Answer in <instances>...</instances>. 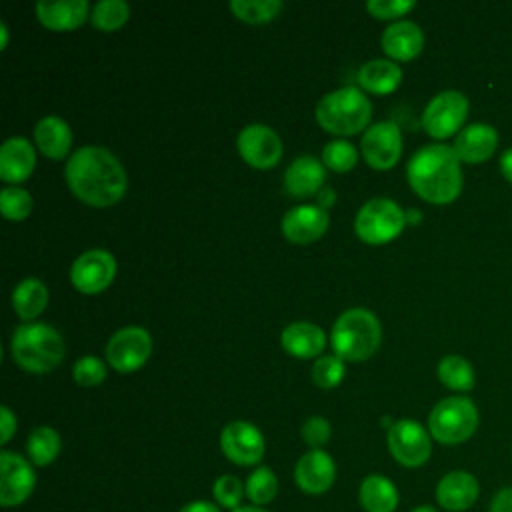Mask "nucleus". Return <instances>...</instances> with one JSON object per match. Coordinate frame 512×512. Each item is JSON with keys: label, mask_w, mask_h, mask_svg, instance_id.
Wrapping results in <instances>:
<instances>
[{"label": "nucleus", "mask_w": 512, "mask_h": 512, "mask_svg": "<svg viewBox=\"0 0 512 512\" xmlns=\"http://www.w3.org/2000/svg\"><path fill=\"white\" fill-rule=\"evenodd\" d=\"M66 182L82 202L106 208L116 204L128 186L118 158L102 146H82L66 162Z\"/></svg>", "instance_id": "f257e3e1"}, {"label": "nucleus", "mask_w": 512, "mask_h": 512, "mask_svg": "<svg viewBox=\"0 0 512 512\" xmlns=\"http://www.w3.org/2000/svg\"><path fill=\"white\" fill-rule=\"evenodd\" d=\"M412 190L432 202L448 204L462 190L460 158L448 144H428L412 154L406 166Z\"/></svg>", "instance_id": "f03ea898"}, {"label": "nucleus", "mask_w": 512, "mask_h": 512, "mask_svg": "<svg viewBox=\"0 0 512 512\" xmlns=\"http://www.w3.org/2000/svg\"><path fill=\"white\" fill-rule=\"evenodd\" d=\"M10 352L14 362L26 372L44 374L62 362L66 348L56 328L42 322H28L12 332Z\"/></svg>", "instance_id": "7ed1b4c3"}, {"label": "nucleus", "mask_w": 512, "mask_h": 512, "mask_svg": "<svg viewBox=\"0 0 512 512\" xmlns=\"http://www.w3.org/2000/svg\"><path fill=\"white\" fill-rule=\"evenodd\" d=\"M332 348L342 360L360 362L370 358L382 340L378 318L366 308H350L332 326Z\"/></svg>", "instance_id": "20e7f679"}, {"label": "nucleus", "mask_w": 512, "mask_h": 512, "mask_svg": "<svg viewBox=\"0 0 512 512\" xmlns=\"http://www.w3.org/2000/svg\"><path fill=\"white\" fill-rule=\"evenodd\" d=\"M370 116L372 104L368 96L354 86H342L328 92L316 106L318 124L324 130L342 136L358 134L368 126Z\"/></svg>", "instance_id": "39448f33"}, {"label": "nucleus", "mask_w": 512, "mask_h": 512, "mask_svg": "<svg viewBox=\"0 0 512 512\" xmlns=\"http://www.w3.org/2000/svg\"><path fill=\"white\" fill-rule=\"evenodd\" d=\"M478 428V408L466 396H448L440 400L428 416V432L440 444H462Z\"/></svg>", "instance_id": "423d86ee"}, {"label": "nucleus", "mask_w": 512, "mask_h": 512, "mask_svg": "<svg viewBox=\"0 0 512 512\" xmlns=\"http://www.w3.org/2000/svg\"><path fill=\"white\" fill-rule=\"evenodd\" d=\"M406 226V212L390 198H372L356 214L354 228L366 244H386Z\"/></svg>", "instance_id": "0eeeda50"}, {"label": "nucleus", "mask_w": 512, "mask_h": 512, "mask_svg": "<svg viewBox=\"0 0 512 512\" xmlns=\"http://www.w3.org/2000/svg\"><path fill=\"white\" fill-rule=\"evenodd\" d=\"M388 450L398 464L418 468L432 454V436L420 422L400 418L388 428Z\"/></svg>", "instance_id": "6e6552de"}, {"label": "nucleus", "mask_w": 512, "mask_h": 512, "mask_svg": "<svg viewBox=\"0 0 512 512\" xmlns=\"http://www.w3.org/2000/svg\"><path fill=\"white\" fill-rule=\"evenodd\" d=\"M468 98L458 90L438 92L422 112V126L434 138H448L462 130L468 116Z\"/></svg>", "instance_id": "1a4fd4ad"}, {"label": "nucleus", "mask_w": 512, "mask_h": 512, "mask_svg": "<svg viewBox=\"0 0 512 512\" xmlns=\"http://www.w3.org/2000/svg\"><path fill=\"white\" fill-rule=\"evenodd\" d=\"M152 352L150 334L140 326H126L114 332L106 344V358L118 372L138 370Z\"/></svg>", "instance_id": "9d476101"}, {"label": "nucleus", "mask_w": 512, "mask_h": 512, "mask_svg": "<svg viewBox=\"0 0 512 512\" xmlns=\"http://www.w3.org/2000/svg\"><path fill=\"white\" fill-rule=\"evenodd\" d=\"M36 486L32 464L10 450L0 452V504L4 508L20 506L30 498Z\"/></svg>", "instance_id": "9b49d317"}, {"label": "nucleus", "mask_w": 512, "mask_h": 512, "mask_svg": "<svg viewBox=\"0 0 512 512\" xmlns=\"http://www.w3.org/2000/svg\"><path fill=\"white\" fill-rule=\"evenodd\" d=\"M220 450L238 466H254L262 460L266 444L262 432L254 424L236 420L226 424L220 432Z\"/></svg>", "instance_id": "f8f14e48"}, {"label": "nucleus", "mask_w": 512, "mask_h": 512, "mask_svg": "<svg viewBox=\"0 0 512 512\" xmlns=\"http://www.w3.org/2000/svg\"><path fill=\"white\" fill-rule=\"evenodd\" d=\"M116 276V260L108 250L94 248L80 254L72 268L70 280L76 290L84 294H98L110 286Z\"/></svg>", "instance_id": "ddd939ff"}, {"label": "nucleus", "mask_w": 512, "mask_h": 512, "mask_svg": "<svg viewBox=\"0 0 512 512\" xmlns=\"http://www.w3.org/2000/svg\"><path fill=\"white\" fill-rule=\"evenodd\" d=\"M364 160L376 170L392 168L402 154V134L392 120L372 124L362 136Z\"/></svg>", "instance_id": "4468645a"}, {"label": "nucleus", "mask_w": 512, "mask_h": 512, "mask_svg": "<svg viewBox=\"0 0 512 512\" xmlns=\"http://www.w3.org/2000/svg\"><path fill=\"white\" fill-rule=\"evenodd\" d=\"M238 152L254 168H272L282 156L278 134L266 124H248L238 134Z\"/></svg>", "instance_id": "2eb2a0df"}, {"label": "nucleus", "mask_w": 512, "mask_h": 512, "mask_svg": "<svg viewBox=\"0 0 512 512\" xmlns=\"http://www.w3.org/2000/svg\"><path fill=\"white\" fill-rule=\"evenodd\" d=\"M294 480L306 494H324L336 480V464L322 448L302 454L294 468Z\"/></svg>", "instance_id": "dca6fc26"}, {"label": "nucleus", "mask_w": 512, "mask_h": 512, "mask_svg": "<svg viewBox=\"0 0 512 512\" xmlns=\"http://www.w3.org/2000/svg\"><path fill=\"white\" fill-rule=\"evenodd\" d=\"M480 496V484L466 470H450L436 484V504L448 512L470 510Z\"/></svg>", "instance_id": "f3484780"}, {"label": "nucleus", "mask_w": 512, "mask_h": 512, "mask_svg": "<svg viewBox=\"0 0 512 512\" xmlns=\"http://www.w3.org/2000/svg\"><path fill=\"white\" fill-rule=\"evenodd\" d=\"M328 212L316 204H302L290 208L282 218V234L294 244H310L318 240L328 228Z\"/></svg>", "instance_id": "a211bd4d"}, {"label": "nucleus", "mask_w": 512, "mask_h": 512, "mask_svg": "<svg viewBox=\"0 0 512 512\" xmlns=\"http://www.w3.org/2000/svg\"><path fill=\"white\" fill-rule=\"evenodd\" d=\"M498 144V132L494 126L484 122H472L464 126L454 140V152L460 162L478 164L488 160Z\"/></svg>", "instance_id": "6ab92c4d"}, {"label": "nucleus", "mask_w": 512, "mask_h": 512, "mask_svg": "<svg viewBox=\"0 0 512 512\" xmlns=\"http://www.w3.org/2000/svg\"><path fill=\"white\" fill-rule=\"evenodd\" d=\"M326 180L324 164L310 154L298 156L284 172V188L296 198L316 194Z\"/></svg>", "instance_id": "aec40b11"}, {"label": "nucleus", "mask_w": 512, "mask_h": 512, "mask_svg": "<svg viewBox=\"0 0 512 512\" xmlns=\"http://www.w3.org/2000/svg\"><path fill=\"white\" fill-rule=\"evenodd\" d=\"M36 166L32 144L22 136L8 138L0 148V178L4 182H24Z\"/></svg>", "instance_id": "412c9836"}, {"label": "nucleus", "mask_w": 512, "mask_h": 512, "mask_svg": "<svg viewBox=\"0 0 512 512\" xmlns=\"http://www.w3.org/2000/svg\"><path fill=\"white\" fill-rule=\"evenodd\" d=\"M382 48L394 60H412L424 48V32L412 20H398L382 34Z\"/></svg>", "instance_id": "4be33fe9"}, {"label": "nucleus", "mask_w": 512, "mask_h": 512, "mask_svg": "<svg viewBox=\"0 0 512 512\" xmlns=\"http://www.w3.org/2000/svg\"><path fill=\"white\" fill-rule=\"evenodd\" d=\"M36 14H38V20L50 30H74L88 16V2L86 0H60V2L40 0L36 4Z\"/></svg>", "instance_id": "5701e85b"}, {"label": "nucleus", "mask_w": 512, "mask_h": 512, "mask_svg": "<svg viewBox=\"0 0 512 512\" xmlns=\"http://www.w3.org/2000/svg\"><path fill=\"white\" fill-rule=\"evenodd\" d=\"M282 346L296 358H314L326 346V334L312 322H292L282 330Z\"/></svg>", "instance_id": "b1692460"}, {"label": "nucleus", "mask_w": 512, "mask_h": 512, "mask_svg": "<svg viewBox=\"0 0 512 512\" xmlns=\"http://www.w3.org/2000/svg\"><path fill=\"white\" fill-rule=\"evenodd\" d=\"M34 140L40 152L52 160H60L72 146L70 126L58 116H44L34 128Z\"/></svg>", "instance_id": "393cba45"}, {"label": "nucleus", "mask_w": 512, "mask_h": 512, "mask_svg": "<svg viewBox=\"0 0 512 512\" xmlns=\"http://www.w3.org/2000/svg\"><path fill=\"white\" fill-rule=\"evenodd\" d=\"M358 500L366 512H394L398 508L400 496L390 478L370 474L360 484Z\"/></svg>", "instance_id": "a878e982"}, {"label": "nucleus", "mask_w": 512, "mask_h": 512, "mask_svg": "<svg viewBox=\"0 0 512 512\" xmlns=\"http://www.w3.org/2000/svg\"><path fill=\"white\" fill-rule=\"evenodd\" d=\"M358 82L364 90L374 94H390L402 82V70L396 62L386 58H374L360 66Z\"/></svg>", "instance_id": "bb28decb"}, {"label": "nucleus", "mask_w": 512, "mask_h": 512, "mask_svg": "<svg viewBox=\"0 0 512 512\" xmlns=\"http://www.w3.org/2000/svg\"><path fill=\"white\" fill-rule=\"evenodd\" d=\"M46 304L48 288L36 278L22 280L12 292V306L22 320H34L44 312Z\"/></svg>", "instance_id": "cd10ccee"}, {"label": "nucleus", "mask_w": 512, "mask_h": 512, "mask_svg": "<svg viewBox=\"0 0 512 512\" xmlns=\"http://www.w3.org/2000/svg\"><path fill=\"white\" fill-rule=\"evenodd\" d=\"M60 446H62L60 434L50 426L34 428L26 442L28 456H30L32 464H36V466L52 464L56 460V456L60 454Z\"/></svg>", "instance_id": "c85d7f7f"}, {"label": "nucleus", "mask_w": 512, "mask_h": 512, "mask_svg": "<svg viewBox=\"0 0 512 512\" xmlns=\"http://www.w3.org/2000/svg\"><path fill=\"white\" fill-rule=\"evenodd\" d=\"M438 378L444 386L458 392L472 390L476 382L472 364L458 354H448L438 362Z\"/></svg>", "instance_id": "c756f323"}, {"label": "nucleus", "mask_w": 512, "mask_h": 512, "mask_svg": "<svg viewBox=\"0 0 512 512\" xmlns=\"http://www.w3.org/2000/svg\"><path fill=\"white\" fill-rule=\"evenodd\" d=\"M246 496L254 506H264L278 494V478L268 466H258L246 478Z\"/></svg>", "instance_id": "7c9ffc66"}, {"label": "nucleus", "mask_w": 512, "mask_h": 512, "mask_svg": "<svg viewBox=\"0 0 512 512\" xmlns=\"http://www.w3.org/2000/svg\"><path fill=\"white\" fill-rule=\"evenodd\" d=\"M230 10L236 18L248 22V24H264L274 20L280 10V0H232Z\"/></svg>", "instance_id": "2f4dec72"}, {"label": "nucleus", "mask_w": 512, "mask_h": 512, "mask_svg": "<svg viewBox=\"0 0 512 512\" xmlns=\"http://www.w3.org/2000/svg\"><path fill=\"white\" fill-rule=\"evenodd\" d=\"M130 16V6L124 0H100L90 14L92 24L98 30L112 32L120 28Z\"/></svg>", "instance_id": "473e14b6"}, {"label": "nucleus", "mask_w": 512, "mask_h": 512, "mask_svg": "<svg viewBox=\"0 0 512 512\" xmlns=\"http://www.w3.org/2000/svg\"><path fill=\"white\" fill-rule=\"evenodd\" d=\"M358 152L346 140H332L322 150V162L334 172H348L356 166Z\"/></svg>", "instance_id": "72a5a7b5"}, {"label": "nucleus", "mask_w": 512, "mask_h": 512, "mask_svg": "<svg viewBox=\"0 0 512 512\" xmlns=\"http://www.w3.org/2000/svg\"><path fill=\"white\" fill-rule=\"evenodd\" d=\"M212 494L214 500L220 508H228L230 512L240 508L242 496L246 494V488L242 484V480L234 474H222L216 478L214 486H212Z\"/></svg>", "instance_id": "f704fd0d"}, {"label": "nucleus", "mask_w": 512, "mask_h": 512, "mask_svg": "<svg viewBox=\"0 0 512 512\" xmlns=\"http://www.w3.org/2000/svg\"><path fill=\"white\" fill-rule=\"evenodd\" d=\"M344 360L336 354H326L320 356L314 366H312V380L320 386V388H334L342 382L344 378Z\"/></svg>", "instance_id": "c9c22d12"}, {"label": "nucleus", "mask_w": 512, "mask_h": 512, "mask_svg": "<svg viewBox=\"0 0 512 512\" xmlns=\"http://www.w3.org/2000/svg\"><path fill=\"white\" fill-rule=\"evenodd\" d=\"M0 210L10 220H22L32 212V196L18 186L4 188L0 192Z\"/></svg>", "instance_id": "e433bc0d"}, {"label": "nucleus", "mask_w": 512, "mask_h": 512, "mask_svg": "<svg viewBox=\"0 0 512 512\" xmlns=\"http://www.w3.org/2000/svg\"><path fill=\"white\" fill-rule=\"evenodd\" d=\"M72 374H74L76 384H80V386H98L106 378V366L96 356H84V358L76 360Z\"/></svg>", "instance_id": "4c0bfd02"}, {"label": "nucleus", "mask_w": 512, "mask_h": 512, "mask_svg": "<svg viewBox=\"0 0 512 512\" xmlns=\"http://www.w3.org/2000/svg\"><path fill=\"white\" fill-rule=\"evenodd\" d=\"M416 6L414 0H368L366 10L378 20H390L404 16Z\"/></svg>", "instance_id": "58836bf2"}, {"label": "nucleus", "mask_w": 512, "mask_h": 512, "mask_svg": "<svg viewBox=\"0 0 512 512\" xmlns=\"http://www.w3.org/2000/svg\"><path fill=\"white\" fill-rule=\"evenodd\" d=\"M330 432H332L330 422L322 416H310L302 424V438L312 450H318L320 446H324L330 440Z\"/></svg>", "instance_id": "ea45409f"}, {"label": "nucleus", "mask_w": 512, "mask_h": 512, "mask_svg": "<svg viewBox=\"0 0 512 512\" xmlns=\"http://www.w3.org/2000/svg\"><path fill=\"white\" fill-rule=\"evenodd\" d=\"M490 512H512V486H504L492 496Z\"/></svg>", "instance_id": "a19ab883"}, {"label": "nucleus", "mask_w": 512, "mask_h": 512, "mask_svg": "<svg viewBox=\"0 0 512 512\" xmlns=\"http://www.w3.org/2000/svg\"><path fill=\"white\" fill-rule=\"evenodd\" d=\"M0 422H2V436H0V442L6 444L12 434L16 432V416L12 414V410L8 406H2L0 408Z\"/></svg>", "instance_id": "79ce46f5"}, {"label": "nucleus", "mask_w": 512, "mask_h": 512, "mask_svg": "<svg viewBox=\"0 0 512 512\" xmlns=\"http://www.w3.org/2000/svg\"><path fill=\"white\" fill-rule=\"evenodd\" d=\"M178 512H222L218 504H212L208 500H192L184 504Z\"/></svg>", "instance_id": "37998d69"}, {"label": "nucleus", "mask_w": 512, "mask_h": 512, "mask_svg": "<svg viewBox=\"0 0 512 512\" xmlns=\"http://www.w3.org/2000/svg\"><path fill=\"white\" fill-rule=\"evenodd\" d=\"M500 172L508 182H512V146L506 148L500 156Z\"/></svg>", "instance_id": "c03bdc74"}, {"label": "nucleus", "mask_w": 512, "mask_h": 512, "mask_svg": "<svg viewBox=\"0 0 512 512\" xmlns=\"http://www.w3.org/2000/svg\"><path fill=\"white\" fill-rule=\"evenodd\" d=\"M420 220H422V212H418V210L406 212V224H418Z\"/></svg>", "instance_id": "a18cd8bd"}, {"label": "nucleus", "mask_w": 512, "mask_h": 512, "mask_svg": "<svg viewBox=\"0 0 512 512\" xmlns=\"http://www.w3.org/2000/svg\"><path fill=\"white\" fill-rule=\"evenodd\" d=\"M232 512H268V510H264L262 506L250 504V506H240V508H236V510H232Z\"/></svg>", "instance_id": "49530a36"}, {"label": "nucleus", "mask_w": 512, "mask_h": 512, "mask_svg": "<svg viewBox=\"0 0 512 512\" xmlns=\"http://www.w3.org/2000/svg\"><path fill=\"white\" fill-rule=\"evenodd\" d=\"M410 512H438L434 506H430V504H422V506H416V508H412Z\"/></svg>", "instance_id": "de8ad7c7"}, {"label": "nucleus", "mask_w": 512, "mask_h": 512, "mask_svg": "<svg viewBox=\"0 0 512 512\" xmlns=\"http://www.w3.org/2000/svg\"><path fill=\"white\" fill-rule=\"evenodd\" d=\"M0 34H2V48H6V42H8V30H6V24L0 22Z\"/></svg>", "instance_id": "09e8293b"}]
</instances>
